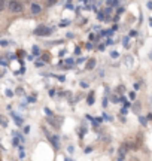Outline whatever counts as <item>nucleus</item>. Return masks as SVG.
I'll list each match as a JSON object with an SVG mask.
<instances>
[{
    "label": "nucleus",
    "mask_w": 152,
    "mask_h": 161,
    "mask_svg": "<svg viewBox=\"0 0 152 161\" xmlns=\"http://www.w3.org/2000/svg\"><path fill=\"white\" fill-rule=\"evenodd\" d=\"M8 8H9L11 12L18 13V12L23 11V3H21V2H9V3H8Z\"/></svg>",
    "instance_id": "nucleus-1"
},
{
    "label": "nucleus",
    "mask_w": 152,
    "mask_h": 161,
    "mask_svg": "<svg viewBox=\"0 0 152 161\" xmlns=\"http://www.w3.org/2000/svg\"><path fill=\"white\" fill-rule=\"evenodd\" d=\"M51 33V30L48 28L46 25H39V27H36V30H35V35L37 36H48Z\"/></svg>",
    "instance_id": "nucleus-2"
},
{
    "label": "nucleus",
    "mask_w": 152,
    "mask_h": 161,
    "mask_svg": "<svg viewBox=\"0 0 152 161\" xmlns=\"http://www.w3.org/2000/svg\"><path fill=\"white\" fill-rule=\"evenodd\" d=\"M46 136L51 139V140H52L54 146H58V137H57V136H52V134H51V133H48V131H46Z\"/></svg>",
    "instance_id": "nucleus-3"
},
{
    "label": "nucleus",
    "mask_w": 152,
    "mask_h": 161,
    "mask_svg": "<svg viewBox=\"0 0 152 161\" xmlns=\"http://www.w3.org/2000/svg\"><path fill=\"white\" fill-rule=\"evenodd\" d=\"M125 152H127V145H122V146H121V151H119V160H122V158H124Z\"/></svg>",
    "instance_id": "nucleus-4"
},
{
    "label": "nucleus",
    "mask_w": 152,
    "mask_h": 161,
    "mask_svg": "<svg viewBox=\"0 0 152 161\" xmlns=\"http://www.w3.org/2000/svg\"><path fill=\"white\" fill-rule=\"evenodd\" d=\"M32 12H33V13H39V12H40V6L33 3V5H32Z\"/></svg>",
    "instance_id": "nucleus-5"
},
{
    "label": "nucleus",
    "mask_w": 152,
    "mask_h": 161,
    "mask_svg": "<svg viewBox=\"0 0 152 161\" xmlns=\"http://www.w3.org/2000/svg\"><path fill=\"white\" fill-rule=\"evenodd\" d=\"M94 66H95V60H94V58H91V60H90V61L87 63V69L91 70V69L94 67Z\"/></svg>",
    "instance_id": "nucleus-6"
},
{
    "label": "nucleus",
    "mask_w": 152,
    "mask_h": 161,
    "mask_svg": "<svg viewBox=\"0 0 152 161\" xmlns=\"http://www.w3.org/2000/svg\"><path fill=\"white\" fill-rule=\"evenodd\" d=\"M94 102V97H93V92H91V95H90V97H88V103L91 104Z\"/></svg>",
    "instance_id": "nucleus-7"
},
{
    "label": "nucleus",
    "mask_w": 152,
    "mask_h": 161,
    "mask_svg": "<svg viewBox=\"0 0 152 161\" xmlns=\"http://www.w3.org/2000/svg\"><path fill=\"white\" fill-rule=\"evenodd\" d=\"M107 5H109V6H117L118 2H107Z\"/></svg>",
    "instance_id": "nucleus-8"
},
{
    "label": "nucleus",
    "mask_w": 152,
    "mask_h": 161,
    "mask_svg": "<svg viewBox=\"0 0 152 161\" xmlns=\"http://www.w3.org/2000/svg\"><path fill=\"white\" fill-rule=\"evenodd\" d=\"M81 87H82V88H87V87H88V84H85V82H81Z\"/></svg>",
    "instance_id": "nucleus-9"
},
{
    "label": "nucleus",
    "mask_w": 152,
    "mask_h": 161,
    "mask_svg": "<svg viewBox=\"0 0 152 161\" xmlns=\"http://www.w3.org/2000/svg\"><path fill=\"white\" fill-rule=\"evenodd\" d=\"M33 52H35V54H39V49H37L36 46H35V48H33Z\"/></svg>",
    "instance_id": "nucleus-10"
}]
</instances>
